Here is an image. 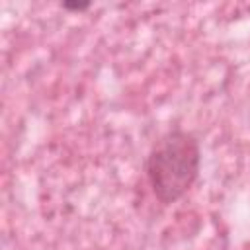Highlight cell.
<instances>
[{"label": "cell", "instance_id": "2", "mask_svg": "<svg viewBox=\"0 0 250 250\" xmlns=\"http://www.w3.org/2000/svg\"><path fill=\"white\" fill-rule=\"evenodd\" d=\"M62 6H64L66 10H76V12H80V10L90 8V2H64Z\"/></svg>", "mask_w": 250, "mask_h": 250}, {"label": "cell", "instance_id": "1", "mask_svg": "<svg viewBox=\"0 0 250 250\" xmlns=\"http://www.w3.org/2000/svg\"><path fill=\"white\" fill-rule=\"evenodd\" d=\"M199 162L201 150L191 133L182 129L164 133L146 158V178L154 195L162 203L178 201L193 186Z\"/></svg>", "mask_w": 250, "mask_h": 250}]
</instances>
